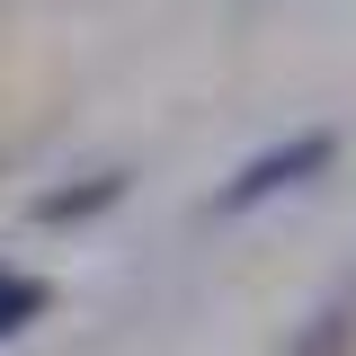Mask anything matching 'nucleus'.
I'll return each mask as SVG.
<instances>
[{"label":"nucleus","instance_id":"1","mask_svg":"<svg viewBox=\"0 0 356 356\" xmlns=\"http://www.w3.org/2000/svg\"><path fill=\"white\" fill-rule=\"evenodd\" d=\"M339 161V134L330 125H303V134H285V143H267V152H250L241 170L214 187V214L232 222V214H259L267 196H285V187H303V178H321Z\"/></svg>","mask_w":356,"mask_h":356},{"label":"nucleus","instance_id":"2","mask_svg":"<svg viewBox=\"0 0 356 356\" xmlns=\"http://www.w3.org/2000/svg\"><path fill=\"white\" fill-rule=\"evenodd\" d=\"M116 196H125V170L89 178V187H54V196H36V222H89V214H107Z\"/></svg>","mask_w":356,"mask_h":356},{"label":"nucleus","instance_id":"3","mask_svg":"<svg viewBox=\"0 0 356 356\" xmlns=\"http://www.w3.org/2000/svg\"><path fill=\"white\" fill-rule=\"evenodd\" d=\"M44 303H54V285H44V276H27V267H0V339H18L27 321H44Z\"/></svg>","mask_w":356,"mask_h":356}]
</instances>
